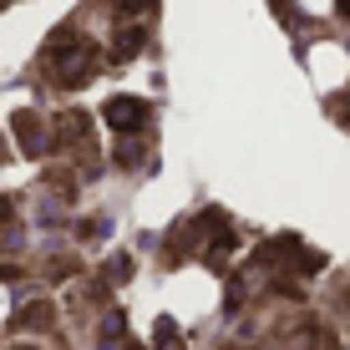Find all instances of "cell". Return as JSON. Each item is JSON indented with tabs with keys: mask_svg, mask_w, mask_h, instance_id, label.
Segmentation results:
<instances>
[{
	"mask_svg": "<svg viewBox=\"0 0 350 350\" xmlns=\"http://www.w3.org/2000/svg\"><path fill=\"white\" fill-rule=\"evenodd\" d=\"M107 122H112L117 132H132V127L148 122V107L132 102V96H117V102H107Z\"/></svg>",
	"mask_w": 350,
	"mask_h": 350,
	"instance_id": "cell-2",
	"label": "cell"
},
{
	"mask_svg": "<svg viewBox=\"0 0 350 350\" xmlns=\"http://www.w3.org/2000/svg\"><path fill=\"white\" fill-rule=\"evenodd\" d=\"M92 71H96V46L81 31L62 26L51 41H46V77H51L56 87H81Z\"/></svg>",
	"mask_w": 350,
	"mask_h": 350,
	"instance_id": "cell-1",
	"label": "cell"
}]
</instances>
